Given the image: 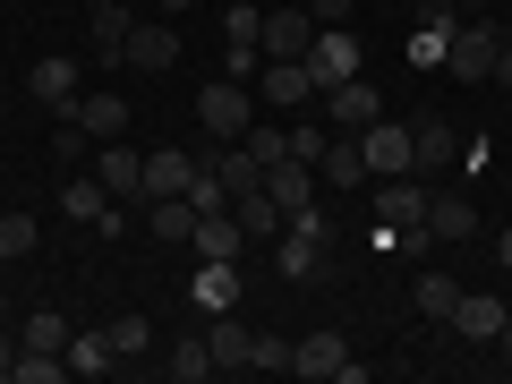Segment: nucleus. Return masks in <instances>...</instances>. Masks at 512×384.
Segmentation results:
<instances>
[{
  "mask_svg": "<svg viewBox=\"0 0 512 384\" xmlns=\"http://www.w3.org/2000/svg\"><path fill=\"white\" fill-rule=\"evenodd\" d=\"M197 120H205V137H214V146H239V137H248V120H256V94L239 86V77H214V86H197Z\"/></svg>",
  "mask_w": 512,
  "mask_h": 384,
  "instance_id": "f03ea898",
  "label": "nucleus"
},
{
  "mask_svg": "<svg viewBox=\"0 0 512 384\" xmlns=\"http://www.w3.org/2000/svg\"><path fill=\"white\" fill-rule=\"evenodd\" d=\"M77 120H86V137L103 146V137H120V128H128V94H111V86L77 94Z\"/></svg>",
  "mask_w": 512,
  "mask_h": 384,
  "instance_id": "412c9836",
  "label": "nucleus"
},
{
  "mask_svg": "<svg viewBox=\"0 0 512 384\" xmlns=\"http://www.w3.org/2000/svg\"><path fill=\"white\" fill-rule=\"evenodd\" d=\"M453 26H461V9H453V0L419 9V26H410V69H444V52H453Z\"/></svg>",
  "mask_w": 512,
  "mask_h": 384,
  "instance_id": "0eeeda50",
  "label": "nucleus"
},
{
  "mask_svg": "<svg viewBox=\"0 0 512 384\" xmlns=\"http://www.w3.org/2000/svg\"><path fill=\"white\" fill-rule=\"evenodd\" d=\"M410 299H419V316H436V325H444L453 299H461V282H453V274H419V282H410Z\"/></svg>",
  "mask_w": 512,
  "mask_h": 384,
  "instance_id": "7c9ffc66",
  "label": "nucleus"
},
{
  "mask_svg": "<svg viewBox=\"0 0 512 384\" xmlns=\"http://www.w3.org/2000/svg\"><path fill=\"white\" fill-rule=\"evenodd\" d=\"M316 180H325V188H359V180H367L359 137H342V128H333V137H325V154H316Z\"/></svg>",
  "mask_w": 512,
  "mask_h": 384,
  "instance_id": "a211bd4d",
  "label": "nucleus"
},
{
  "mask_svg": "<svg viewBox=\"0 0 512 384\" xmlns=\"http://www.w3.org/2000/svg\"><path fill=\"white\" fill-rule=\"evenodd\" d=\"M504 316H512V308H504L495 291H461L444 325H461V342H495V333H504Z\"/></svg>",
  "mask_w": 512,
  "mask_h": 384,
  "instance_id": "4468645a",
  "label": "nucleus"
},
{
  "mask_svg": "<svg viewBox=\"0 0 512 384\" xmlns=\"http://www.w3.org/2000/svg\"><path fill=\"white\" fill-rule=\"evenodd\" d=\"M120 60H128V69H146V77H154V69H171V60H180V26L137 18V26H128V52H120Z\"/></svg>",
  "mask_w": 512,
  "mask_h": 384,
  "instance_id": "f8f14e48",
  "label": "nucleus"
},
{
  "mask_svg": "<svg viewBox=\"0 0 512 384\" xmlns=\"http://www.w3.org/2000/svg\"><path fill=\"white\" fill-rule=\"evenodd\" d=\"M265 197H274L282 214H299V205H316V171L282 154V163H265Z\"/></svg>",
  "mask_w": 512,
  "mask_h": 384,
  "instance_id": "aec40b11",
  "label": "nucleus"
},
{
  "mask_svg": "<svg viewBox=\"0 0 512 384\" xmlns=\"http://www.w3.org/2000/svg\"><path fill=\"white\" fill-rule=\"evenodd\" d=\"M188 248H197V256H239V248H248V231H239V214H197Z\"/></svg>",
  "mask_w": 512,
  "mask_h": 384,
  "instance_id": "5701e85b",
  "label": "nucleus"
},
{
  "mask_svg": "<svg viewBox=\"0 0 512 384\" xmlns=\"http://www.w3.org/2000/svg\"><path fill=\"white\" fill-rule=\"evenodd\" d=\"M342 359H350V342L342 333H308V342H291V376H342Z\"/></svg>",
  "mask_w": 512,
  "mask_h": 384,
  "instance_id": "6ab92c4d",
  "label": "nucleus"
},
{
  "mask_svg": "<svg viewBox=\"0 0 512 384\" xmlns=\"http://www.w3.org/2000/svg\"><path fill=\"white\" fill-rule=\"evenodd\" d=\"M18 350H69V316H52V308H35L18 325Z\"/></svg>",
  "mask_w": 512,
  "mask_h": 384,
  "instance_id": "c756f323",
  "label": "nucleus"
},
{
  "mask_svg": "<svg viewBox=\"0 0 512 384\" xmlns=\"http://www.w3.org/2000/svg\"><path fill=\"white\" fill-rule=\"evenodd\" d=\"M453 9H470V18H478V9H495V0H453Z\"/></svg>",
  "mask_w": 512,
  "mask_h": 384,
  "instance_id": "49530a36",
  "label": "nucleus"
},
{
  "mask_svg": "<svg viewBox=\"0 0 512 384\" xmlns=\"http://www.w3.org/2000/svg\"><path fill=\"white\" fill-rule=\"evenodd\" d=\"M222 35H231V43H256V35H265V9H256V0H231V9H222Z\"/></svg>",
  "mask_w": 512,
  "mask_h": 384,
  "instance_id": "f704fd0d",
  "label": "nucleus"
},
{
  "mask_svg": "<svg viewBox=\"0 0 512 384\" xmlns=\"http://www.w3.org/2000/svg\"><path fill=\"white\" fill-rule=\"evenodd\" d=\"M69 376V350H18V376L9 384H60Z\"/></svg>",
  "mask_w": 512,
  "mask_h": 384,
  "instance_id": "72a5a7b5",
  "label": "nucleus"
},
{
  "mask_svg": "<svg viewBox=\"0 0 512 384\" xmlns=\"http://www.w3.org/2000/svg\"><path fill=\"white\" fill-rule=\"evenodd\" d=\"M0 171H9V154H0Z\"/></svg>",
  "mask_w": 512,
  "mask_h": 384,
  "instance_id": "603ef678",
  "label": "nucleus"
},
{
  "mask_svg": "<svg viewBox=\"0 0 512 384\" xmlns=\"http://www.w3.org/2000/svg\"><path fill=\"white\" fill-rule=\"evenodd\" d=\"M111 359H146V350H154V325H146V316H111Z\"/></svg>",
  "mask_w": 512,
  "mask_h": 384,
  "instance_id": "2f4dec72",
  "label": "nucleus"
},
{
  "mask_svg": "<svg viewBox=\"0 0 512 384\" xmlns=\"http://www.w3.org/2000/svg\"><path fill=\"white\" fill-rule=\"evenodd\" d=\"M86 18H94V60H103V69H120L128 26H137V18H128V0H111V9H86Z\"/></svg>",
  "mask_w": 512,
  "mask_h": 384,
  "instance_id": "4be33fe9",
  "label": "nucleus"
},
{
  "mask_svg": "<svg viewBox=\"0 0 512 384\" xmlns=\"http://www.w3.org/2000/svg\"><path fill=\"white\" fill-rule=\"evenodd\" d=\"M495 86L512 94V35H504V52H495Z\"/></svg>",
  "mask_w": 512,
  "mask_h": 384,
  "instance_id": "79ce46f5",
  "label": "nucleus"
},
{
  "mask_svg": "<svg viewBox=\"0 0 512 384\" xmlns=\"http://www.w3.org/2000/svg\"><path fill=\"white\" fill-rule=\"evenodd\" d=\"M359 69H367L359 35H350V26H316V43H308V77H316V94L342 86V77H359Z\"/></svg>",
  "mask_w": 512,
  "mask_h": 384,
  "instance_id": "20e7f679",
  "label": "nucleus"
},
{
  "mask_svg": "<svg viewBox=\"0 0 512 384\" xmlns=\"http://www.w3.org/2000/svg\"><path fill=\"white\" fill-rule=\"evenodd\" d=\"M470 231H478L470 197H427V239H470Z\"/></svg>",
  "mask_w": 512,
  "mask_h": 384,
  "instance_id": "bb28decb",
  "label": "nucleus"
},
{
  "mask_svg": "<svg viewBox=\"0 0 512 384\" xmlns=\"http://www.w3.org/2000/svg\"><path fill=\"white\" fill-rule=\"evenodd\" d=\"M26 94H35L43 111H77V94H86V60H69V52H43L35 69H26Z\"/></svg>",
  "mask_w": 512,
  "mask_h": 384,
  "instance_id": "39448f33",
  "label": "nucleus"
},
{
  "mask_svg": "<svg viewBox=\"0 0 512 384\" xmlns=\"http://www.w3.org/2000/svg\"><path fill=\"white\" fill-rule=\"evenodd\" d=\"M86 9H111V0H86Z\"/></svg>",
  "mask_w": 512,
  "mask_h": 384,
  "instance_id": "8fccbe9b",
  "label": "nucleus"
},
{
  "mask_svg": "<svg viewBox=\"0 0 512 384\" xmlns=\"http://www.w3.org/2000/svg\"><path fill=\"white\" fill-rule=\"evenodd\" d=\"M410 222H427V188H419V171H402V180H384V188H376V239L410 231Z\"/></svg>",
  "mask_w": 512,
  "mask_h": 384,
  "instance_id": "423d86ee",
  "label": "nucleus"
},
{
  "mask_svg": "<svg viewBox=\"0 0 512 384\" xmlns=\"http://www.w3.org/2000/svg\"><path fill=\"white\" fill-rule=\"evenodd\" d=\"M410 146H419V171L461 163V137H453V120H444V111H419V120H410Z\"/></svg>",
  "mask_w": 512,
  "mask_h": 384,
  "instance_id": "2eb2a0df",
  "label": "nucleus"
},
{
  "mask_svg": "<svg viewBox=\"0 0 512 384\" xmlns=\"http://www.w3.org/2000/svg\"><path fill=\"white\" fill-rule=\"evenodd\" d=\"M495 265H504V274H512V231H504V239H495Z\"/></svg>",
  "mask_w": 512,
  "mask_h": 384,
  "instance_id": "c03bdc74",
  "label": "nucleus"
},
{
  "mask_svg": "<svg viewBox=\"0 0 512 384\" xmlns=\"http://www.w3.org/2000/svg\"><path fill=\"white\" fill-rule=\"evenodd\" d=\"M35 214H0V265H26V256H35Z\"/></svg>",
  "mask_w": 512,
  "mask_h": 384,
  "instance_id": "473e14b6",
  "label": "nucleus"
},
{
  "mask_svg": "<svg viewBox=\"0 0 512 384\" xmlns=\"http://www.w3.org/2000/svg\"><path fill=\"white\" fill-rule=\"evenodd\" d=\"M214 9H231V0H214Z\"/></svg>",
  "mask_w": 512,
  "mask_h": 384,
  "instance_id": "3c124183",
  "label": "nucleus"
},
{
  "mask_svg": "<svg viewBox=\"0 0 512 384\" xmlns=\"http://www.w3.org/2000/svg\"><path fill=\"white\" fill-rule=\"evenodd\" d=\"M231 214H239V231H248V239H274L282 222H291V214H282L274 197H265V188H248V197H231Z\"/></svg>",
  "mask_w": 512,
  "mask_h": 384,
  "instance_id": "a878e982",
  "label": "nucleus"
},
{
  "mask_svg": "<svg viewBox=\"0 0 512 384\" xmlns=\"http://www.w3.org/2000/svg\"><path fill=\"white\" fill-rule=\"evenodd\" d=\"M163 376H171V384H205V376H214V350H205V333H188V342L171 350Z\"/></svg>",
  "mask_w": 512,
  "mask_h": 384,
  "instance_id": "cd10ccee",
  "label": "nucleus"
},
{
  "mask_svg": "<svg viewBox=\"0 0 512 384\" xmlns=\"http://www.w3.org/2000/svg\"><path fill=\"white\" fill-rule=\"evenodd\" d=\"M197 154H180V146H163V154H146V197H188V180H197ZM137 197V205H146Z\"/></svg>",
  "mask_w": 512,
  "mask_h": 384,
  "instance_id": "dca6fc26",
  "label": "nucleus"
},
{
  "mask_svg": "<svg viewBox=\"0 0 512 384\" xmlns=\"http://www.w3.org/2000/svg\"><path fill=\"white\" fill-rule=\"evenodd\" d=\"M495 52H504V26L461 18L453 26V52H444V77H453V86H495Z\"/></svg>",
  "mask_w": 512,
  "mask_h": 384,
  "instance_id": "f257e3e1",
  "label": "nucleus"
},
{
  "mask_svg": "<svg viewBox=\"0 0 512 384\" xmlns=\"http://www.w3.org/2000/svg\"><path fill=\"white\" fill-rule=\"evenodd\" d=\"M154 9H163V18H188V9H197V0H154Z\"/></svg>",
  "mask_w": 512,
  "mask_h": 384,
  "instance_id": "37998d69",
  "label": "nucleus"
},
{
  "mask_svg": "<svg viewBox=\"0 0 512 384\" xmlns=\"http://www.w3.org/2000/svg\"><path fill=\"white\" fill-rule=\"evenodd\" d=\"M325 111H333V128H342V137H359L367 120H384V94L367 86V77H342V86H325Z\"/></svg>",
  "mask_w": 512,
  "mask_h": 384,
  "instance_id": "9d476101",
  "label": "nucleus"
},
{
  "mask_svg": "<svg viewBox=\"0 0 512 384\" xmlns=\"http://www.w3.org/2000/svg\"><path fill=\"white\" fill-rule=\"evenodd\" d=\"M111 333H69V376H111Z\"/></svg>",
  "mask_w": 512,
  "mask_h": 384,
  "instance_id": "c85d7f7f",
  "label": "nucleus"
},
{
  "mask_svg": "<svg viewBox=\"0 0 512 384\" xmlns=\"http://www.w3.org/2000/svg\"><path fill=\"white\" fill-rule=\"evenodd\" d=\"M282 367H291V342H282V333H256V367L248 376H282Z\"/></svg>",
  "mask_w": 512,
  "mask_h": 384,
  "instance_id": "e433bc0d",
  "label": "nucleus"
},
{
  "mask_svg": "<svg viewBox=\"0 0 512 384\" xmlns=\"http://www.w3.org/2000/svg\"><path fill=\"white\" fill-rule=\"evenodd\" d=\"M137 222H146L154 239H188V231H197V205H188V197H146Z\"/></svg>",
  "mask_w": 512,
  "mask_h": 384,
  "instance_id": "393cba45",
  "label": "nucleus"
},
{
  "mask_svg": "<svg viewBox=\"0 0 512 384\" xmlns=\"http://www.w3.org/2000/svg\"><path fill=\"white\" fill-rule=\"evenodd\" d=\"M111 205H120V197H111V188L94 180V171H86V180H69V188H60V214H69V222H103Z\"/></svg>",
  "mask_w": 512,
  "mask_h": 384,
  "instance_id": "b1692460",
  "label": "nucleus"
},
{
  "mask_svg": "<svg viewBox=\"0 0 512 384\" xmlns=\"http://www.w3.org/2000/svg\"><path fill=\"white\" fill-rule=\"evenodd\" d=\"M308 43H316L308 9H265V35H256V52H265V60H308Z\"/></svg>",
  "mask_w": 512,
  "mask_h": 384,
  "instance_id": "6e6552de",
  "label": "nucleus"
},
{
  "mask_svg": "<svg viewBox=\"0 0 512 384\" xmlns=\"http://www.w3.org/2000/svg\"><path fill=\"white\" fill-rule=\"evenodd\" d=\"M188 299H197L205 316H222L239 299V256H197V282H188Z\"/></svg>",
  "mask_w": 512,
  "mask_h": 384,
  "instance_id": "ddd939ff",
  "label": "nucleus"
},
{
  "mask_svg": "<svg viewBox=\"0 0 512 384\" xmlns=\"http://www.w3.org/2000/svg\"><path fill=\"white\" fill-rule=\"evenodd\" d=\"M205 350H214V376H248V367H256V333L239 325L231 308H222L214 325H205Z\"/></svg>",
  "mask_w": 512,
  "mask_h": 384,
  "instance_id": "1a4fd4ad",
  "label": "nucleus"
},
{
  "mask_svg": "<svg viewBox=\"0 0 512 384\" xmlns=\"http://www.w3.org/2000/svg\"><path fill=\"white\" fill-rule=\"evenodd\" d=\"M0 376H18V325H0Z\"/></svg>",
  "mask_w": 512,
  "mask_h": 384,
  "instance_id": "a19ab883",
  "label": "nucleus"
},
{
  "mask_svg": "<svg viewBox=\"0 0 512 384\" xmlns=\"http://www.w3.org/2000/svg\"><path fill=\"white\" fill-rule=\"evenodd\" d=\"M359 154H367V180H402V171H419L410 120H367L359 128Z\"/></svg>",
  "mask_w": 512,
  "mask_h": 384,
  "instance_id": "7ed1b4c3",
  "label": "nucleus"
},
{
  "mask_svg": "<svg viewBox=\"0 0 512 384\" xmlns=\"http://www.w3.org/2000/svg\"><path fill=\"white\" fill-rule=\"evenodd\" d=\"M393 9H436V0H393Z\"/></svg>",
  "mask_w": 512,
  "mask_h": 384,
  "instance_id": "de8ad7c7",
  "label": "nucleus"
},
{
  "mask_svg": "<svg viewBox=\"0 0 512 384\" xmlns=\"http://www.w3.org/2000/svg\"><path fill=\"white\" fill-rule=\"evenodd\" d=\"M299 9H308V18H316V26H342V18H350V9H359V0H299Z\"/></svg>",
  "mask_w": 512,
  "mask_h": 384,
  "instance_id": "ea45409f",
  "label": "nucleus"
},
{
  "mask_svg": "<svg viewBox=\"0 0 512 384\" xmlns=\"http://www.w3.org/2000/svg\"><path fill=\"white\" fill-rule=\"evenodd\" d=\"M94 180H103L120 205H137V197H146V154H128L120 137H103V154H94Z\"/></svg>",
  "mask_w": 512,
  "mask_h": 384,
  "instance_id": "9b49d317",
  "label": "nucleus"
},
{
  "mask_svg": "<svg viewBox=\"0 0 512 384\" xmlns=\"http://www.w3.org/2000/svg\"><path fill=\"white\" fill-rule=\"evenodd\" d=\"M256 69H265V52H256V43H231V60H222V77H239V86H248Z\"/></svg>",
  "mask_w": 512,
  "mask_h": 384,
  "instance_id": "58836bf2",
  "label": "nucleus"
},
{
  "mask_svg": "<svg viewBox=\"0 0 512 384\" xmlns=\"http://www.w3.org/2000/svg\"><path fill=\"white\" fill-rule=\"evenodd\" d=\"M0 325H9V299H0Z\"/></svg>",
  "mask_w": 512,
  "mask_h": 384,
  "instance_id": "09e8293b",
  "label": "nucleus"
},
{
  "mask_svg": "<svg viewBox=\"0 0 512 384\" xmlns=\"http://www.w3.org/2000/svg\"><path fill=\"white\" fill-rule=\"evenodd\" d=\"M316 154H325V128L299 120V128H291V163H308V171H316Z\"/></svg>",
  "mask_w": 512,
  "mask_h": 384,
  "instance_id": "4c0bfd02",
  "label": "nucleus"
},
{
  "mask_svg": "<svg viewBox=\"0 0 512 384\" xmlns=\"http://www.w3.org/2000/svg\"><path fill=\"white\" fill-rule=\"evenodd\" d=\"M248 154L256 163H282V154H291V128H256L248 120Z\"/></svg>",
  "mask_w": 512,
  "mask_h": 384,
  "instance_id": "c9c22d12",
  "label": "nucleus"
},
{
  "mask_svg": "<svg viewBox=\"0 0 512 384\" xmlns=\"http://www.w3.org/2000/svg\"><path fill=\"white\" fill-rule=\"evenodd\" d=\"M256 94H265V103H308L316 94V77H308V60H265V69H256Z\"/></svg>",
  "mask_w": 512,
  "mask_h": 384,
  "instance_id": "f3484780",
  "label": "nucleus"
},
{
  "mask_svg": "<svg viewBox=\"0 0 512 384\" xmlns=\"http://www.w3.org/2000/svg\"><path fill=\"white\" fill-rule=\"evenodd\" d=\"M495 350H504V359H512V316H504V333H495Z\"/></svg>",
  "mask_w": 512,
  "mask_h": 384,
  "instance_id": "a18cd8bd",
  "label": "nucleus"
}]
</instances>
